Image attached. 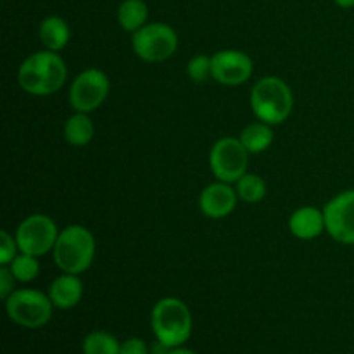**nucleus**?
Segmentation results:
<instances>
[{
	"label": "nucleus",
	"mask_w": 354,
	"mask_h": 354,
	"mask_svg": "<svg viewBox=\"0 0 354 354\" xmlns=\"http://www.w3.org/2000/svg\"><path fill=\"white\" fill-rule=\"evenodd\" d=\"M241 142L249 154H261L275 140V133L272 130V124L265 123V121H254V123L248 124L241 133Z\"/></svg>",
	"instance_id": "dca6fc26"
},
{
	"label": "nucleus",
	"mask_w": 354,
	"mask_h": 354,
	"mask_svg": "<svg viewBox=\"0 0 354 354\" xmlns=\"http://www.w3.org/2000/svg\"><path fill=\"white\" fill-rule=\"evenodd\" d=\"M251 107L259 121L280 124L294 109V93L290 86L277 76L258 80L251 90Z\"/></svg>",
	"instance_id": "20e7f679"
},
{
	"label": "nucleus",
	"mask_w": 354,
	"mask_h": 354,
	"mask_svg": "<svg viewBox=\"0 0 354 354\" xmlns=\"http://www.w3.org/2000/svg\"><path fill=\"white\" fill-rule=\"evenodd\" d=\"M38 37H40L41 45L47 50L59 52L69 44L71 30H69V24L66 23V19H62L61 16H48L40 23Z\"/></svg>",
	"instance_id": "2eb2a0df"
},
{
	"label": "nucleus",
	"mask_w": 354,
	"mask_h": 354,
	"mask_svg": "<svg viewBox=\"0 0 354 354\" xmlns=\"http://www.w3.org/2000/svg\"><path fill=\"white\" fill-rule=\"evenodd\" d=\"M211 59H213V80L221 85H244L254 71V62L242 50L227 48L211 55Z\"/></svg>",
	"instance_id": "9b49d317"
},
{
	"label": "nucleus",
	"mask_w": 354,
	"mask_h": 354,
	"mask_svg": "<svg viewBox=\"0 0 354 354\" xmlns=\"http://www.w3.org/2000/svg\"><path fill=\"white\" fill-rule=\"evenodd\" d=\"M289 230L294 237L301 241H313L320 237L325 228V214L324 209H318L315 206H304L294 211L289 218Z\"/></svg>",
	"instance_id": "ddd939ff"
},
{
	"label": "nucleus",
	"mask_w": 354,
	"mask_h": 354,
	"mask_svg": "<svg viewBox=\"0 0 354 354\" xmlns=\"http://www.w3.org/2000/svg\"><path fill=\"white\" fill-rule=\"evenodd\" d=\"M95 135L93 121L86 113H75L64 123V140L75 147H83L92 142Z\"/></svg>",
	"instance_id": "f3484780"
},
{
	"label": "nucleus",
	"mask_w": 354,
	"mask_h": 354,
	"mask_svg": "<svg viewBox=\"0 0 354 354\" xmlns=\"http://www.w3.org/2000/svg\"><path fill=\"white\" fill-rule=\"evenodd\" d=\"M239 199L248 204H258L259 201L265 199L266 196V183L265 180L254 173H245L237 183H235Z\"/></svg>",
	"instance_id": "aec40b11"
},
{
	"label": "nucleus",
	"mask_w": 354,
	"mask_h": 354,
	"mask_svg": "<svg viewBox=\"0 0 354 354\" xmlns=\"http://www.w3.org/2000/svg\"><path fill=\"white\" fill-rule=\"evenodd\" d=\"M131 47L145 62H162L178 48V35L166 23H147L131 35Z\"/></svg>",
	"instance_id": "423d86ee"
},
{
	"label": "nucleus",
	"mask_w": 354,
	"mask_h": 354,
	"mask_svg": "<svg viewBox=\"0 0 354 354\" xmlns=\"http://www.w3.org/2000/svg\"><path fill=\"white\" fill-rule=\"evenodd\" d=\"M334 2L339 7H342V9H351V7H354V0H334Z\"/></svg>",
	"instance_id": "a878e982"
},
{
	"label": "nucleus",
	"mask_w": 354,
	"mask_h": 354,
	"mask_svg": "<svg viewBox=\"0 0 354 354\" xmlns=\"http://www.w3.org/2000/svg\"><path fill=\"white\" fill-rule=\"evenodd\" d=\"M324 214L327 234L339 244L354 245V189L332 197Z\"/></svg>",
	"instance_id": "9d476101"
},
{
	"label": "nucleus",
	"mask_w": 354,
	"mask_h": 354,
	"mask_svg": "<svg viewBox=\"0 0 354 354\" xmlns=\"http://www.w3.org/2000/svg\"><path fill=\"white\" fill-rule=\"evenodd\" d=\"M83 354H120L121 344L113 334L104 330H93L83 339Z\"/></svg>",
	"instance_id": "6ab92c4d"
},
{
	"label": "nucleus",
	"mask_w": 354,
	"mask_h": 354,
	"mask_svg": "<svg viewBox=\"0 0 354 354\" xmlns=\"http://www.w3.org/2000/svg\"><path fill=\"white\" fill-rule=\"evenodd\" d=\"M151 325L159 342L180 348L192 335V313L178 297H162L152 308Z\"/></svg>",
	"instance_id": "7ed1b4c3"
},
{
	"label": "nucleus",
	"mask_w": 354,
	"mask_h": 354,
	"mask_svg": "<svg viewBox=\"0 0 354 354\" xmlns=\"http://www.w3.org/2000/svg\"><path fill=\"white\" fill-rule=\"evenodd\" d=\"M68 80V68L57 52L41 50L28 55L19 66L17 82L26 93L47 97L59 92Z\"/></svg>",
	"instance_id": "f257e3e1"
},
{
	"label": "nucleus",
	"mask_w": 354,
	"mask_h": 354,
	"mask_svg": "<svg viewBox=\"0 0 354 354\" xmlns=\"http://www.w3.org/2000/svg\"><path fill=\"white\" fill-rule=\"evenodd\" d=\"M54 308L48 294L35 289H16L6 299L7 317L23 328H40L47 325Z\"/></svg>",
	"instance_id": "39448f33"
},
{
	"label": "nucleus",
	"mask_w": 354,
	"mask_h": 354,
	"mask_svg": "<svg viewBox=\"0 0 354 354\" xmlns=\"http://www.w3.org/2000/svg\"><path fill=\"white\" fill-rule=\"evenodd\" d=\"M149 7L144 0H123L118 7V23L121 30L133 35L147 24Z\"/></svg>",
	"instance_id": "a211bd4d"
},
{
	"label": "nucleus",
	"mask_w": 354,
	"mask_h": 354,
	"mask_svg": "<svg viewBox=\"0 0 354 354\" xmlns=\"http://www.w3.org/2000/svg\"><path fill=\"white\" fill-rule=\"evenodd\" d=\"M111 82L104 71L88 68L80 73L69 86V104L76 113H92L106 102Z\"/></svg>",
	"instance_id": "1a4fd4ad"
},
{
	"label": "nucleus",
	"mask_w": 354,
	"mask_h": 354,
	"mask_svg": "<svg viewBox=\"0 0 354 354\" xmlns=\"http://www.w3.org/2000/svg\"><path fill=\"white\" fill-rule=\"evenodd\" d=\"M16 277L12 275V272H10V268L7 265H2L0 266V297H2L3 301L7 299V297L10 296V294L14 292V286H16Z\"/></svg>",
	"instance_id": "b1692460"
},
{
	"label": "nucleus",
	"mask_w": 354,
	"mask_h": 354,
	"mask_svg": "<svg viewBox=\"0 0 354 354\" xmlns=\"http://www.w3.org/2000/svg\"><path fill=\"white\" fill-rule=\"evenodd\" d=\"M48 297L59 310L75 308L83 297V282L80 275L62 273L48 287Z\"/></svg>",
	"instance_id": "4468645a"
},
{
	"label": "nucleus",
	"mask_w": 354,
	"mask_h": 354,
	"mask_svg": "<svg viewBox=\"0 0 354 354\" xmlns=\"http://www.w3.org/2000/svg\"><path fill=\"white\" fill-rule=\"evenodd\" d=\"M249 152L241 138L223 137L214 142L209 152V168L216 180L237 183L248 173Z\"/></svg>",
	"instance_id": "0eeeda50"
},
{
	"label": "nucleus",
	"mask_w": 354,
	"mask_h": 354,
	"mask_svg": "<svg viewBox=\"0 0 354 354\" xmlns=\"http://www.w3.org/2000/svg\"><path fill=\"white\" fill-rule=\"evenodd\" d=\"M237 201V190L232 189L230 183L218 180L201 192L199 207L204 216L211 218V220H221L234 213Z\"/></svg>",
	"instance_id": "f8f14e48"
},
{
	"label": "nucleus",
	"mask_w": 354,
	"mask_h": 354,
	"mask_svg": "<svg viewBox=\"0 0 354 354\" xmlns=\"http://www.w3.org/2000/svg\"><path fill=\"white\" fill-rule=\"evenodd\" d=\"M120 354H149V346L142 339L130 337L121 342Z\"/></svg>",
	"instance_id": "393cba45"
},
{
	"label": "nucleus",
	"mask_w": 354,
	"mask_h": 354,
	"mask_svg": "<svg viewBox=\"0 0 354 354\" xmlns=\"http://www.w3.org/2000/svg\"><path fill=\"white\" fill-rule=\"evenodd\" d=\"M59 228L55 221L47 214H30L19 223L16 230V241L19 245V252H26L31 256L47 254L52 251L57 242Z\"/></svg>",
	"instance_id": "6e6552de"
},
{
	"label": "nucleus",
	"mask_w": 354,
	"mask_h": 354,
	"mask_svg": "<svg viewBox=\"0 0 354 354\" xmlns=\"http://www.w3.org/2000/svg\"><path fill=\"white\" fill-rule=\"evenodd\" d=\"M95 237L83 225H69L59 232L57 242L52 249L54 263L62 273L82 275L95 259Z\"/></svg>",
	"instance_id": "f03ea898"
},
{
	"label": "nucleus",
	"mask_w": 354,
	"mask_h": 354,
	"mask_svg": "<svg viewBox=\"0 0 354 354\" xmlns=\"http://www.w3.org/2000/svg\"><path fill=\"white\" fill-rule=\"evenodd\" d=\"M17 251L19 245L16 237H12L7 230H0V265H10V261L17 256Z\"/></svg>",
	"instance_id": "5701e85b"
},
{
	"label": "nucleus",
	"mask_w": 354,
	"mask_h": 354,
	"mask_svg": "<svg viewBox=\"0 0 354 354\" xmlns=\"http://www.w3.org/2000/svg\"><path fill=\"white\" fill-rule=\"evenodd\" d=\"M168 354H196V353L190 351V349L182 348V346H180V348H173V349H169V353H168Z\"/></svg>",
	"instance_id": "bb28decb"
},
{
	"label": "nucleus",
	"mask_w": 354,
	"mask_h": 354,
	"mask_svg": "<svg viewBox=\"0 0 354 354\" xmlns=\"http://www.w3.org/2000/svg\"><path fill=\"white\" fill-rule=\"evenodd\" d=\"M187 75L194 83H204L213 78V59L209 55L199 54L187 64Z\"/></svg>",
	"instance_id": "4be33fe9"
},
{
	"label": "nucleus",
	"mask_w": 354,
	"mask_h": 354,
	"mask_svg": "<svg viewBox=\"0 0 354 354\" xmlns=\"http://www.w3.org/2000/svg\"><path fill=\"white\" fill-rule=\"evenodd\" d=\"M12 272V275L16 277L17 282H33L35 279L40 273V263H38L37 256L26 254V252H19L16 258L10 261V265H7Z\"/></svg>",
	"instance_id": "412c9836"
}]
</instances>
